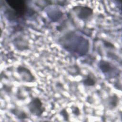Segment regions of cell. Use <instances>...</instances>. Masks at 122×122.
Masks as SVG:
<instances>
[{
	"instance_id": "cell-1",
	"label": "cell",
	"mask_w": 122,
	"mask_h": 122,
	"mask_svg": "<svg viewBox=\"0 0 122 122\" xmlns=\"http://www.w3.org/2000/svg\"><path fill=\"white\" fill-rule=\"evenodd\" d=\"M59 42L68 52L80 56L85 55L89 50V40L76 34L73 31L65 34L60 39Z\"/></svg>"
},
{
	"instance_id": "cell-2",
	"label": "cell",
	"mask_w": 122,
	"mask_h": 122,
	"mask_svg": "<svg viewBox=\"0 0 122 122\" xmlns=\"http://www.w3.org/2000/svg\"><path fill=\"white\" fill-rule=\"evenodd\" d=\"M6 2L10 9L14 10L22 19L27 15L29 7L27 6L25 1L23 0H6Z\"/></svg>"
},
{
	"instance_id": "cell-3",
	"label": "cell",
	"mask_w": 122,
	"mask_h": 122,
	"mask_svg": "<svg viewBox=\"0 0 122 122\" xmlns=\"http://www.w3.org/2000/svg\"><path fill=\"white\" fill-rule=\"evenodd\" d=\"M29 112L32 114L40 117L45 111V108L41 99L38 97H34L27 104Z\"/></svg>"
},
{
	"instance_id": "cell-4",
	"label": "cell",
	"mask_w": 122,
	"mask_h": 122,
	"mask_svg": "<svg viewBox=\"0 0 122 122\" xmlns=\"http://www.w3.org/2000/svg\"><path fill=\"white\" fill-rule=\"evenodd\" d=\"M77 18L82 20H87L93 14V9L86 6H76L72 8Z\"/></svg>"
},
{
	"instance_id": "cell-5",
	"label": "cell",
	"mask_w": 122,
	"mask_h": 122,
	"mask_svg": "<svg viewBox=\"0 0 122 122\" xmlns=\"http://www.w3.org/2000/svg\"><path fill=\"white\" fill-rule=\"evenodd\" d=\"M16 71L20 76L22 81L26 82H33L35 81L36 78L28 68L23 66L20 65L17 68Z\"/></svg>"
},
{
	"instance_id": "cell-6",
	"label": "cell",
	"mask_w": 122,
	"mask_h": 122,
	"mask_svg": "<svg viewBox=\"0 0 122 122\" xmlns=\"http://www.w3.org/2000/svg\"><path fill=\"white\" fill-rule=\"evenodd\" d=\"M50 8H48L46 10V14L49 18L52 21H58L63 16V13L57 7H51L50 5H49Z\"/></svg>"
},
{
	"instance_id": "cell-7",
	"label": "cell",
	"mask_w": 122,
	"mask_h": 122,
	"mask_svg": "<svg viewBox=\"0 0 122 122\" xmlns=\"http://www.w3.org/2000/svg\"><path fill=\"white\" fill-rule=\"evenodd\" d=\"M98 66L102 73L105 76L110 74L111 73L110 72L114 70V67L110 62L103 60H101L99 61Z\"/></svg>"
},
{
	"instance_id": "cell-8",
	"label": "cell",
	"mask_w": 122,
	"mask_h": 122,
	"mask_svg": "<svg viewBox=\"0 0 122 122\" xmlns=\"http://www.w3.org/2000/svg\"><path fill=\"white\" fill-rule=\"evenodd\" d=\"M15 47L19 51H24L29 48L27 41L23 40L22 38H16L13 41Z\"/></svg>"
},
{
	"instance_id": "cell-9",
	"label": "cell",
	"mask_w": 122,
	"mask_h": 122,
	"mask_svg": "<svg viewBox=\"0 0 122 122\" xmlns=\"http://www.w3.org/2000/svg\"><path fill=\"white\" fill-rule=\"evenodd\" d=\"M96 78L95 75L92 72H89L85 76L82 80V82L83 85L86 87H92L95 85L96 83Z\"/></svg>"
},
{
	"instance_id": "cell-10",
	"label": "cell",
	"mask_w": 122,
	"mask_h": 122,
	"mask_svg": "<svg viewBox=\"0 0 122 122\" xmlns=\"http://www.w3.org/2000/svg\"><path fill=\"white\" fill-rule=\"evenodd\" d=\"M119 102V98L118 96L114 94L111 96H109L106 99V104L108 108L110 110H113L115 108Z\"/></svg>"
},
{
	"instance_id": "cell-11",
	"label": "cell",
	"mask_w": 122,
	"mask_h": 122,
	"mask_svg": "<svg viewBox=\"0 0 122 122\" xmlns=\"http://www.w3.org/2000/svg\"><path fill=\"white\" fill-rule=\"evenodd\" d=\"M10 112L20 120H24L27 118V114L23 111L19 110L17 108H13L10 110Z\"/></svg>"
},
{
	"instance_id": "cell-12",
	"label": "cell",
	"mask_w": 122,
	"mask_h": 122,
	"mask_svg": "<svg viewBox=\"0 0 122 122\" xmlns=\"http://www.w3.org/2000/svg\"><path fill=\"white\" fill-rule=\"evenodd\" d=\"M59 114L63 117L64 121H69V115L66 108H63L59 112Z\"/></svg>"
},
{
	"instance_id": "cell-13",
	"label": "cell",
	"mask_w": 122,
	"mask_h": 122,
	"mask_svg": "<svg viewBox=\"0 0 122 122\" xmlns=\"http://www.w3.org/2000/svg\"><path fill=\"white\" fill-rule=\"evenodd\" d=\"M72 113L76 116H78L80 115V110L77 106H72L71 107Z\"/></svg>"
},
{
	"instance_id": "cell-14",
	"label": "cell",
	"mask_w": 122,
	"mask_h": 122,
	"mask_svg": "<svg viewBox=\"0 0 122 122\" xmlns=\"http://www.w3.org/2000/svg\"><path fill=\"white\" fill-rule=\"evenodd\" d=\"M102 42L103 43V45L104 46V47H105L107 48H110V49H113L115 48L114 45L111 42L108 41H107L102 40Z\"/></svg>"
},
{
	"instance_id": "cell-15",
	"label": "cell",
	"mask_w": 122,
	"mask_h": 122,
	"mask_svg": "<svg viewBox=\"0 0 122 122\" xmlns=\"http://www.w3.org/2000/svg\"><path fill=\"white\" fill-rule=\"evenodd\" d=\"M2 88H3V90L7 93L11 92L12 91V87L10 86L7 85H5V84L3 85Z\"/></svg>"
},
{
	"instance_id": "cell-16",
	"label": "cell",
	"mask_w": 122,
	"mask_h": 122,
	"mask_svg": "<svg viewBox=\"0 0 122 122\" xmlns=\"http://www.w3.org/2000/svg\"><path fill=\"white\" fill-rule=\"evenodd\" d=\"M57 86L58 87H59V88H61V87H63V85L62 84V83H60V85H59V84H58V83H57Z\"/></svg>"
}]
</instances>
